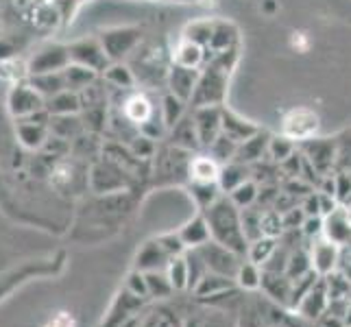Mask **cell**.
I'll return each mask as SVG.
<instances>
[{
	"instance_id": "34",
	"label": "cell",
	"mask_w": 351,
	"mask_h": 327,
	"mask_svg": "<svg viewBox=\"0 0 351 327\" xmlns=\"http://www.w3.org/2000/svg\"><path fill=\"white\" fill-rule=\"evenodd\" d=\"M79 3H90V0H79Z\"/></svg>"
},
{
	"instance_id": "2",
	"label": "cell",
	"mask_w": 351,
	"mask_h": 327,
	"mask_svg": "<svg viewBox=\"0 0 351 327\" xmlns=\"http://www.w3.org/2000/svg\"><path fill=\"white\" fill-rule=\"evenodd\" d=\"M99 40L110 62H123L127 55H131L140 46V29L136 27L110 29V31H105Z\"/></svg>"
},
{
	"instance_id": "15",
	"label": "cell",
	"mask_w": 351,
	"mask_h": 327,
	"mask_svg": "<svg viewBox=\"0 0 351 327\" xmlns=\"http://www.w3.org/2000/svg\"><path fill=\"white\" fill-rule=\"evenodd\" d=\"M188 173L195 184H216L221 177V166L210 155H197L190 160Z\"/></svg>"
},
{
	"instance_id": "29",
	"label": "cell",
	"mask_w": 351,
	"mask_h": 327,
	"mask_svg": "<svg viewBox=\"0 0 351 327\" xmlns=\"http://www.w3.org/2000/svg\"><path fill=\"white\" fill-rule=\"evenodd\" d=\"M46 327H75V319L68 312H59L57 317H53L46 323Z\"/></svg>"
},
{
	"instance_id": "20",
	"label": "cell",
	"mask_w": 351,
	"mask_h": 327,
	"mask_svg": "<svg viewBox=\"0 0 351 327\" xmlns=\"http://www.w3.org/2000/svg\"><path fill=\"white\" fill-rule=\"evenodd\" d=\"M29 83L35 88L42 99H51L57 92L66 90V83H64V77L62 72H48V75H31L29 77Z\"/></svg>"
},
{
	"instance_id": "22",
	"label": "cell",
	"mask_w": 351,
	"mask_h": 327,
	"mask_svg": "<svg viewBox=\"0 0 351 327\" xmlns=\"http://www.w3.org/2000/svg\"><path fill=\"white\" fill-rule=\"evenodd\" d=\"M83 129L81 116L79 114H68V116H51V123H48V131L57 138L70 140V136H77Z\"/></svg>"
},
{
	"instance_id": "31",
	"label": "cell",
	"mask_w": 351,
	"mask_h": 327,
	"mask_svg": "<svg viewBox=\"0 0 351 327\" xmlns=\"http://www.w3.org/2000/svg\"><path fill=\"white\" fill-rule=\"evenodd\" d=\"M7 57H16V48L11 46L7 40L0 38V59H7Z\"/></svg>"
},
{
	"instance_id": "19",
	"label": "cell",
	"mask_w": 351,
	"mask_h": 327,
	"mask_svg": "<svg viewBox=\"0 0 351 327\" xmlns=\"http://www.w3.org/2000/svg\"><path fill=\"white\" fill-rule=\"evenodd\" d=\"M188 114V103L186 101H181L177 99L175 94L171 92H166L162 96V105H160V118H162V123L166 129H171L175 123H179L181 118H184Z\"/></svg>"
},
{
	"instance_id": "4",
	"label": "cell",
	"mask_w": 351,
	"mask_h": 327,
	"mask_svg": "<svg viewBox=\"0 0 351 327\" xmlns=\"http://www.w3.org/2000/svg\"><path fill=\"white\" fill-rule=\"evenodd\" d=\"M319 114L314 109L308 107H297L290 109V112L284 116L282 120V136H286L288 140H310L314 133L319 131Z\"/></svg>"
},
{
	"instance_id": "30",
	"label": "cell",
	"mask_w": 351,
	"mask_h": 327,
	"mask_svg": "<svg viewBox=\"0 0 351 327\" xmlns=\"http://www.w3.org/2000/svg\"><path fill=\"white\" fill-rule=\"evenodd\" d=\"M293 46L297 48V51L306 53L308 46H310V40L306 38V33H293Z\"/></svg>"
},
{
	"instance_id": "24",
	"label": "cell",
	"mask_w": 351,
	"mask_h": 327,
	"mask_svg": "<svg viewBox=\"0 0 351 327\" xmlns=\"http://www.w3.org/2000/svg\"><path fill=\"white\" fill-rule=\"evenodd\" d=\"M264 147H269V136L258 131L256 136H251L249 140L238 144L236 155H240V160H258V155L262 153Z\"/></svg>"
},
{
	"instance_id": "9",
	"label": "cell",
	"mask_w": 351,
	"mask_h": 327,
	"mask_svg": "<svg viewBox=\"0 0 351 327\" xmlns=\"http://www.w3.org/2000/svg\"><path fill=\"white\" fill-rule=\"evenodd\" d=\"M199 72L197 68H186V66H177V64H171L166 72V86H168V92L175 94L177 99L190 103L192 99V92L197 88V81H199Z\"/></svg>"
},
{
	"instance_id": "23",
	"label": "cell",
	"mask_w": 351,
	"mask_h": 327,
	"mask_svg": "<svg viewBox=\"0 0 351 327\" xmlns=\"http://www.w3.org/2000/svg\"><path fill=\"white\" fill-rule=\"evenodd\" d=\"M212 27H214V20H210V18L195 20V22H190V24H188L181 38L192 40V42H197V44H201V46L205 48V46H208V42H210Z\"/></svg>"
},
{
	"instance_id": "16",
	"label": "cell",
	"mask_w": 351,
	"mask_h": 327,
	"mask_svg": "<svg viewBox=\"0 0 351 327\" xmlns=\"http://www.w3.org/2000/svg\"><path fill=\"white\" fill-rule=\"evenodd\" d=\"M62 77H64V83H66V90L70 92H81L90 88L92 83H96L101 79L99 72H94L86 66H79V64H68L64 70H62Z\"/></svg>"
},
{
	"instance_id": "32",
	"label": "cell",
	"mask_w": 351,
	"mask_h": 327,
	"mask_svg": "<svg viewBox=\"0 0 351 327\" xmlns=\"http://www.w3.org/2000/svg\"><path fill=\"white\" fill-rule=\"evenodd\" d=\"M273 9H275V3H273V0H264V5H262V11H264V14H271Z\"/></svg>"
},
{
	"instance_id": "12",
	"label": "cell",
	"mask_w": 351,
	"mask_h": 327,
	"mask_svg": "<svg viewBox=\"0 0 351 327\" xmlns=\"http://www.w3.org/2000/svg\"><path fill=\"white\" fill-rule=\"evenodd\" d=\"M258 131L260 129L253 123H249V120L240 118L238 114L229 112V109L223 107V114H221V133H223V136H227L229 140H234L236 144H240V142L249 140L251 136H256Z\"/></svg>"
},
{
	"instance_id": "8",
	"label": "cell",
	"mask_w": 351,
	"mask_h": 327,
	"mask_svg": "<svg viewBox=\"0 0 351 327\" xmlns=\"http://www.w3.org/2000/svg\"><path fill=\"white\" fill-rule=\"evenodd\" d=\"M221 114L223 107H195L190 112L192 120H195L199 144L210 147V144L221 136Z\"/></svg>"
},
{
	"instance_id": "25",
	"label": "cell",
	"mask_w": 351,
	"mask_h": 327,
	"mask_svg": "<svg viewBox=\"0 0 351 327\" xmlns=\"http://www.w3.org/2000/svg\"><path fill=\"white\" fill-rule=\"evenodd\" d=\"M269 153L273 155V160L284 162V160H288V157L295 153V144H293V140H288L286 136H275V138L269 140Z\"/></svg>"
},
{
	"instance_id": "14",
	"label": "cell",
	"mask_w": 351,
	"mask_h": 327,
	"mask_svg": "<svg viewBox=\"0 0 351 327\" xmlns=\"http://www.w3.org/2000/svg\"><path fill=\"white\" fill-rule=\"evenodd\" d=\"M101 79L105 86H110L118 92H127V90H136L138 86V79H136V72H133L127 64L123 62H112L103 72H101Z\"/></svg>"
},
{
	"instance_id": "33",
	"label": "cell",
	"mask_w": 351,
	"mask_h": 327,
	"mask_svg": "<svg viewBox=\"0 0 351 327\" xmlns=\"http://www.w3.org/2000/svg\"><path fill=\"white\" fill-rule=\"evenodd\" d=\"M175 3H201V0H175Z\"/></svg>"
},
{
	"instance_id": "3",
	"label": "cell",
	"mask_w": 351,
	"mask_h": 327,
	"mask_svg": "<svg viewBox=\"0 0 351 327\" xmlns=\"http://www.w3.org/2000/svg\"><path fill=\"white\" fill-rule=\"evenodd\" d=\"M68 53H70V64L86 66L94 72H99V75L112 64L107 59L105 48L99 38H81L77 42H72L68 44Z\"/></svg>"
},
{
	"instance_id": "26",
	"label": "cell",
	"mask_w": 351,
	"mask_h": 327,
	"mask_svg": "<svg viewBox=\"0 0 351 327\" xmlns=\"http://www.w3.org/2000/svg\"><path fill=\"white\" fill-rule=\"evenodd\" d=\"M260 234L266 238H275L277 234H282V216L277 212H264L258 221Z\"/></svg>"
},
{
	"instance_id": "11",
	"label": "cell",
	"mask_w": 351,
	"mask_h": 327,
	"mask_svg": "<svg viewBox=\"0 0 351 327\" xmlns=\"http://www.w3.org/2000/svg\"><path fill=\"white\" fill-rule=\"evenodd\" d=\"M157 114V109L153 105V101L149 99L147 94L142 92H133L131 96H127L125 103H123V116L129 120L131 125H144L147 120H151Z\"/></svg>"
},
{
	"instance_id": "5",
	"label": "cell",
	"mask_w": 351,
	"mask_h": 327,
	"mask_svg": "<svg viewBox=\"0 0 351 327\" xmlns=\"http://www.w3.org/2000/svg\"><path fill=\"white\" fill-rule=\"evenodd\" d=\"M44 105H46V101L38 92H35V88L29 83V79L16 83V86H11V90L7 94V109L16 120L40 112V109H44Z\"/></svg>"
},
{
	"instance_id": "17",
	"label": "cell",
	"mask_w": 351,
	"mask_h": 327,
	"mask_svg": "<svg viewBox=\"0 0 351 327\" xmlns=\"http://www.w3.org/2000/svg\"><path fill=\"white\" fill-rule=\"evenodd\" d=\"M46 112L51 116H68V114H79L81 112V101L77 92L62 90L51 99H46Z\"/></svg>"
},
{
	"instance_id": "28",
	"label": "cell",
	"mask_w": 351,
	"mask_h": 327,
	"mask_svg": "<svg viewBox=\"0 0 351 327\" xmlns=\"http://www.w3.org/2000/svg\"><path fill=\"white\" fill-rule=\"evenodd\" d=\"M234 197H236L238 203H251L253 197H256V188H253L251 184H240Z\"/></svg>"
},
{
	"instance_id": "10",
	"label": "cell",
	"mask_w": 351,
	"mask_h": 327,
	"mask_svg": "<svg viewBox=\"0 0 351 327\" xmlns=\"http://www.w3.org/2000/svg\"><path fill=\"white\" fill-rule=\"evenodd\" d=\"M236 46H238V29H236V24L227 22V20H214L210 42H208V46H205L208 57L225 53V51H229V48H236Z\"/></svg>"
},
{
	"instance_id": "6",
	"label": "cell",
	"mask_w": 351,
	"mask_h": 327,
	"mask_svg": "<svg viewBox=\"0 0 351 327\" xmlns=\"http://www.w3.org/2000/svg\"><path fill=\"white\" fill-rule=\"evenodd\" d=\"M16 131H18V138L24 147L29 149H40L44 147L46 138L51 136V131H48V123H51V114L46 112V107L40 109V112H35L27 118H18L16 120Z\"/></svg>"
},
{
	"instance_id": "1",
	"label": "cell",
	"mask_w": 351,
	"mask_h": 327,
	"mask_svg": "<svg viewBox=\"0 0 351 327\" xmlns=\"http://www.w3.org/2000/svg\"><path fill=\"white\" fill-rule=\"evenodd\" d=\"M238 62V46L229 48L225 53L212 55L208 57V62L199 72V81L197 88L192 92L190 107H223L227 99V86H229V77H232V70L236 68Z\"/></svg>"
},
{
	"instance_id": "27",
	"label": "cell",
	"mask_w": 351,
	"mask_h": 327,
	"mask_svg": "<svg viewBox=\"0 0 351 327\" xmlns=\"http://www.w3.org/2000/svg\"><path fill=\"white\" fill-rule=\"evenodd\" d=\"M210 151H212V155H214V160H229L232 155H236L238 144L221 133V136L210 144Z\"/></svg>"
},
{
	"instance_id": "21",
	"label": "cell",
	"mask_w": 351,
	"mask_h": 327,
	"mask_svg": "<svg viewBox=\"0 0 351 327\" xmlns=\"http://www.w3.org/2000/svg\"><path fill=\"white\" fill-rule=\"evenodd\" d=\"M29 79V64L22 62L18 57H7L0 59V81L7 86H16L20 81Z\"/></svg>"
},
{
	"instance_id": "13",
	"label": "cell",
	"mask_w": 351,
	"mask_h": 327,
	"mask_svg": "<svg viewBox=\"0 0 351 327\" xmlns=\"http://www.w3.org/2000/svg\"><path fill=\"white\" fill-rule=\"evenodd\" d=\"M205 62H208V51H205L201 44L186 40V38L179 40V44L173 51V64L201 70L205 66Z\"/></svg>"
},
{
	"instance_id": "7",
	"label": "cell",
	"mask_w": 351,
	"mask_h": 327,
	"mask_svg": "<svg viewBox=\"0 0 351 327\" xmlns=\"http://www.w3.org/2000/svg\"><path fill=\"white\" fill-rule=\"evenodd\" d=\"M68 64H70L68 44H48L40 48L29 62V77L48 75V72H62Z\"/></svg>"
},
{
	"instance_id": "18",
	"label": "cell",
	"mask_w": 351,
	"mask_h": 327,
	"mask_svg": "<svg viewBox=\"0 0 351 327\" xmlns=\"http://www.w3.org/2000/svg\"><path fill=\"white\" fill-rule=\"evenodd\" d=\"M168 131H171V138H173V142L177 144V147H184V149L199 147L197 127H195V120H192L190 112L184 118H181L179 123H175Z\"/></svg>"
}]
</instances>
